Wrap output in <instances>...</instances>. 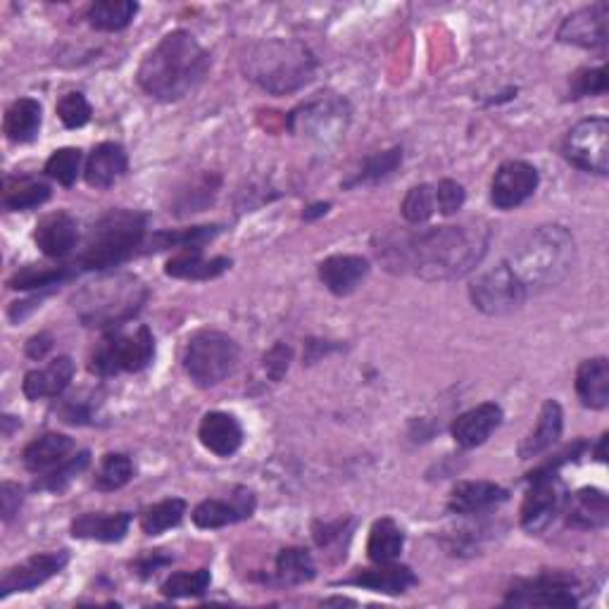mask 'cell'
Returning <instances> with one entry per match:
<instances>
[{
    "label": "cell",
    "mask_w": 609,
    "mask_h": 609,
    "mask_svg": "<svg viewBox=\"0 0 609 609\" xmlns=\"http://www.w3.org/2000/svg\"><path fill=\"white\" fill-rule=\"evenodd\" d=\"M79 172H81L79 148H61V151H55L46 162V174L63 186H72L74 182H77Z\"/></svg>",
    "instance_id": "cell-44"
},
{
    "label": "cell",
    "mask_w": 609,
    "mask_h": 609,
    "mask_svg": "<svg viewBox=\"0 0 609 609\" xmlns=\"http://www.w3.org/2000/svg\"><path fill=\"white\" fill-rule=\"evenodd\" d=\"M231 267V260L227 258H210L203 255L200 248H182L174 258L167 260L165 272L172 279H186V281H207L219 274H225Z\"/></svg>",
    "instance_id": "cell-27"
},
{
    "label": "cell",
    "mask_w": 609,
    "mask_h": 609,
    "mask_svg": "<svg viewBox=\"0 0 609 609\" xmlns=\"http://www.w3.org/2000/svg\"><path fill=\"white\" fill-rule=\"evenodd\" d=\"M41 102L34 98L14 100L6 112L3 131L12 143H29L39 137L41 131Z\"/></svg>",
    "instance_id": "cell-32"
},
{
    "label": "cell",
    "mask_w": 609,
    "mask_h": 609,
    "mask_svg": "<svg viewBox=\"0 0 609 609\" xmlns=\"http://www.w3.org/2000/svg\"><path fill=\"white\" fill-rule=\"evenodd\" d=\"M346 584L360 586V588L374 590V592H383V596H400V592H405L407 588L417 584V576L412 574V569L400 567V564L383 562L379 569H365L360 574H355L352 578H348Z\"/></svg>",
    "instance_id": "cell-29"
},
{
    "label": "cell",
    "mask_w": 609,
    "mask_h": 609,
    "mask_svg": "<svg viewBox=\"0 0 609 609\" xmlns=\"http://www.w3.org/2000/svg\"><path fill=\"white\" fill-rule=\"evenodd\" d=\"M53 348V338L48 334H39L34 338H29L26 344V355L32 360H43L46 358V352Z\"/></svg>",
    "instance_id": "cell-52"
},
{
    "label": "cell",
    "mask_w": 609,
    "mask_h": 609,
    "mask_svg": "<svg viewBox=\"0 0 609 609\" xmlns=\"http://www.w3.org/2000/svg\"><path fill=\"white\" fill-rule=\"evenodd\" d=\"M436 213V191L428 184L412 186L403 200V217L410 225H422Z\"/></svg>",
    "instance_id": "cell-43"
},
{
    "label": "cell",
    "mask_w": 609,
    "mask_h": 609,
    "mask_svg": "<svg viewBox=\"0 0 609 609\" xmlns=\"http://www.w3.org/2000/svg\"><path fill=\"white\" fill-rule=\"evenodd\" d=\"M217 227H193L184 231H162L157 233L151 250H165V248H200L205 241H210L217 236Z\"/></svg>",
    "instance_id": "cell-45"
},
{
    "label": "cell",
    "mask_w": 609,
    "mask_h": 609,
    "mask_svg": "<svg viewBox=\"0 0 609 609\" xmlns=\"http://www.w3.org/2000/svg\"><path fill=\"white\" fill-rule=\"evenodd\" d=\"M405 547V533L400 529L393 519H379V522L371 526L369 541H367V555L371 562L383 564L393 562L400 557Z\"/></svg>",
    "instance_id": "cell-33"
},
{
    "label": "cell",
    "mask_w": 609,
    "mask_h": 609,
    "mask_svg": "<svg viewBox=\"0 0 609 609\" xmlns=\"http://www.w3.org/2000/svg\"><path fill=\"white\" fill-rule=\"evenodd\" d=\"M502 424V407L498 403H481L467 410L453 422L450 434L459 448H479Z\"/></svg>",
    "instance_id": "cell-17"
},
{
    "label": "cell",
    "mask_w": 609,
    "mask_h": 609,
    "mask_svg": "<svg viewBox=\"0 0 609 609\" xmlns=\"http://www.w3.org/2000/svg\"><path fill=\"white\" fill-rule=\"evenodd\" d=\"M74 274L72 267H24L18 274H14L8 286L14 291H34V289H53L61 286Z\"/></svg>",
    "instance_id": "cell-38"
},
{
    "label": "cell",
    "mask_w": 609,
    "mask_h": 609,
    "mask_svg": "<svg viewBox=\"0 0 609 609\" xmlns=\"http://www.w3.org/2000/svg\"><path fill=\"white\" fill-rule=\"evenodd\" d=\"M74 450V441L65 434H43L26 445L22 453V463L29 471L41 474L63 465L67 455Z\"/></svg>",
    "instance_id": "cell-28"
},
{
    "label": "cell",
    "mask_w": 609,
    "mask_h": 609,
    "mask_svg": "<svg viewBox=\"0 0 609 609\" xmlns=\"http://www.w3.org/2000/svg\"><path fill=\"white\" fill-rule=\"evenodd\" d=\"M574 236L562 225H543L514 246L508 267L529 293L562 284L574 270Z\"/></svg>",
    "instance_id": "cell-3"
},
{
    "label": "cell",
    "mask_w": 609,
    "mask_h": 609,
    "mask_svg": "<svg viewBox=\"0 0 609 609\" xmlns=\"http://www.w3.org/2000/svg\"><path fill=\"white\" fill-rule=\"evenodd\" d=\"M74 379V362L67 355L51 360L48 367L32 369L24 377L22 391L29 400H43V398H57L67 391V385Z\"/></svg>",
    "instance_id": "cell-22"
},
{
    "label": "cell",
    "mask_w": 609,
    "mask_h": 609,
    "mask_svg": "<svg viewBox=\"0 0 609 609\" xmlns=\"http://www.w3.org/2000/svg\"><path fill=\"white\" fill-rule=\"evenodd\" d=\"M145 215L137 210H110L102 215L86 239L79 258L84 270H110L129 260L145 239Z\"/></svg>",
    "instance_id": "cell-6"
},
{
    "label": "cell",
    "mask_w": 609,
    "mask_h": 609,
    "mask_svg": "<svg viewBox=\"0 0 609 609\" xmlns=\"http://www.w3.org/2000/svg\"><path fill=\"white\" fill-rule=\"evenodd\" d=\"M184 514H186V502L182 498H167L143 512L141 529L145 536H160V533L180 526Z\"/></svg>",
    "instance_id": "cell-37"
},
{
    "label": "cell",
    "mask_w": 609,
    "mask_h": 609,
    "mask_svg": "<svg viewBox=\"0 0 609 609\" xmlns=\"http://www.w3.org/2000/svg\"><path fill=\"white\" fill-rule=\"evenodd\" d=\"M22 500H24V496H22V488L18 483L6 481L3 486H0V512H3L6 522H10V519L20 512Z\"/></svg>",
    "instance_id": "cell-50"
},
{
    "label": "cell",
    "mask_w": 609,
    "mask_h": 609,
    "mask_svg": "<svg viewBox=\"0 0 609 609\" xmlns=\"http://www.w3.org/2000/svg\"><path fill=\"white\" fill-rule=\"evenodd\" d=\"M198 438L213 455L231 457L241 448L243 428L239 420L227 412H207L200 422Z\"/></svg>",
    "instance_id": "cell-19"
},
{
    "label": "cell",
    "mask_w": 609,
    "mask_h": 609,
    "mask_svg": "<svg viewBox=\"0 0 609 609\" xmlns=\"http://www.w3.org/2000/svg\"><path fill=\"white\" fill-rule=\"evenodd\" d=\"M79 239L77 231V221H74L67 213H53L43 217L36 231H34V241L41 248L43 255L48 258H65L74 250Z\"/></svg>",
    "instance_id": "cell-21"
},
{
    "label": "cell",
    "mask_w": 609,
    "mask_h": 609,
    "mask_svg": "<svg viewBox=\"0 0 609 609\" xmlns=\"http://www.w3.org/2000/svg\"><path fill=\"white\" fill-rule=\"evenodd\" d=\"M350 115V102L344 96L322 91L289 115V129L307 141L329 145L346 137Z\"/></svg>",
    "instance_id": "cell-8"
},
{
    "label": "cell",
    "mask_w": 609,
    "mask_h": 609,
    "mask_svg": "<svg viewBox=\"0 0 609 609\" xmlns=\"http://www.w3.org/2000/svg\"><path fill=\"white\" fill-rule=\"evenodd\" d=\"M576 393L590 410H605L609 405V362L607 358H592L581 362L576 371Z\"/></svg>",
    "instance_id": "cell-30"
},
{
    "label": "cell",
    "mask_w": 609,
    "mask_h": 609,
    "mask_svg": "<svg viewBox=\"0 0 609 609\" xmlns=\"http://www.w3.org/2000/svg\"><path fill=\"white\" fill-rule=\"evenodd\" d=\"M529 481H531V490L522 504V526L529 533H543L555 522V516L564 508L567 493H564V486L557 474H547V477H529Z\"/></svg>",
    "instance_id": "cell-13"
},
{
    "label": "cell",
    "mask_w": 609,
    "mask_h": 609,
    "mask_svg": "<svg viewBox=\"0 0 609 609\" xmlns=\"http://www.w3.org/2000/svg\"><path fill=\"white\" fill-rule=\"evenodd\" d=\"M139 6L131 0H98L88 8V22L98 32H122L133 18H137Z\"/></svg>",
    "instance_id": "cell-34"
},
{
    "label": "cell",
    "mask_w": 609,
    "mask_h": 609,
    "mask_svg": "<svg viewBox=\"0 0 609 609\" xmlns=\"http://www.w3.org/2000/svg\"><path fill=\"white\" fill-rule=\"evenodd\" d=\"M133 479V465L131 459L122 453H110L102 457L100 469L96 471L94 486L102 493H112V490L124 488Z\"/></svg>",
    "instance_id": "cell-39"
},
{
    "label": "cell",
    "mask_w": 609,
    "mask_h": 609,
    "mask_svg": "<svg viewBox=\"0 0 609 609\" xmlns=\"http://www.w3.org/2000/svg\"><path fill=\"white\" fill-rule=\"evenodd\" d=\"M326 210H329V203H319V205H312L309 207V210L303 215V219H315V217H319V215H326Z\"/></svg>",
    "instance_id": "cell-53"
},
{
    "label": "cell",
    "mask_w": 609,
    "mask_h": 609,
    "mask_svg": "<svg viewBox=\"0 0 609 609\" xmlns=\"http://www.w3.org/2000/svg\"><path fill=\"white\" fill-rule=\"evenodd\" d=\"M255 512V496L246 488H239L231 496V500H205L196 510H193V524L198 529H221L243 519L252 516Z\"/></svg>",
    "instance_id": "cell-18"
},
{
    "label": "cell",
    "mask_w": 609,
    "mask_h": 609,
    "mask_svg": "<svg viewBox=\"0 0 609 609\" xmlns=\"http://www.w3.org/2000/svg\"><path fill=\"white\" fill-rule=\"evenodd\" d=\"M469 295L474 307L481 309L483 315L500 317V315H510V312H514L516 307H522L529 293L522 286V281L514 276L508 262H502L474 281Z\"/></svg>",
    "instance_id": "cell-11"
},
{
    "label": "cell",
    "mask_w": 609,
    "mask_h": 609,
    "mask_svg": "<svg viewBox=\"0 0 609 609\" xmlns=\"http://www.w3.org/2000/svg\"><path fill=\"white\" fill-rule=\"evenodd\" d=\"M131 526L129 512H88L72 522V536L81 541H98V543H120Z\"/></svg>",
    "instance_id": "cell-25"
},
{
    "label": "cell",
    "mask_w": 609,
    "mask_h": 609,
    "mask_svg": "<svg viewBox=\"0 0 609 609\" xmlns=\"http://www.w3.org/2000/svg\"><path fill=\"white\" fill-rule=\"evenodd\" d=\"M562 424H564V414L559 403H555V400H545V405L539 414L536 428H533L524 438V443L519 445V457L531 459L553 448L557 438L562 436Z\"/></svg>",
    "instance_id": "cell-31"
},
{
    "label": "cell",
    "mask_w": 609,
    "mask_h": 609,
    "mask_svg": "<svg viewBox=\"0 0 609 609\" xmlns=\"http://www.w3.org/2000/svg\"><path fill=\"white\" fill-rule=\"evenodd\" d=\"M91 102L86 100L84 94H67L61 100H57V117H61V122L67 129H79L84 124H88L91 120Z\"/></svg>",
    "instance_id": "cell-46"
},
{
    "label": "cell",
    "mask_w": 609,
    "mask_h": 609,
    "mask_svg": "<svg viewBox=\"0 0 609 609\" xmlns=\"http://www.w3.org/2000/svg\"><path fill=\"white\" fill-rule=\"evenodd\" d=\"M239 344L229 334L203 329L191 336L184 352V367L193 381L203 389H210V385H217L233 374L236 367H239Z\"/></svg>",
    "instance_id": "cell-7"
},
{
    "label": "cell",
    "mask_w": 609,
    "mask_h": 609,
    "mask_svg": "<svg viewBox=\"0 0 609 609\" xmlns=\"http://www.w3.org/2000/svg\"><path fill=\"white\" fill-rule=\"evenodd\" d=\"M291 358H293V352L286 344H276L270 352L264 355V371L270 374L272 381H281L286 377V371L291 367Z\"/></svg>",
    "instance_id": "cell-49"
},
{
    "label": "cell",
    "mask_w": 609,
    "mask_h": 609,
    "mask_svg": "<svg viewBox=\"0 0 609 609\" xmlns=\"http://www.w3.org/2000/svg\"><path fill=\"white\" fill-rule=\"evenodd\" d=\"M605 443H607V436H602L600 445H598V459H600V463H605Z\"/></svg>",
    "instance_id": "cell-54"
},
{
    "label": "cell",
    "mask_w": 609,
    "mask_h": 609,
    "mask_svg": "<svg viewBox=\"0 0 609 609\" xmlns=\"http://www.w3.org/2000/svg\"><path fill=\"white\" fill-rule=\"evenodd\" d=\"M607 20H609L607 3L581 8L572 12L569 18L562 22L557 39L562 43H569V46H578V48H602L607 43Z\"/></svg>",
    "instance_id": "cell-16"
},
{
    "label": "cell",
    "mask_w": 609,
    "mask_h": 609,
    "mask_svg": "<svg viewBox=\"0 0 609 609\" xmlns=\"http://www.w3.org/2000/svg\"><path fill=\"white\" fill-rule=\"evenodd\" d=\"M148 301V289L137 274H108L86 284L72 298L74 312L84 326L110 329L137 317Z\"/></svg>",
    "instance_id": "cell-5"
},
{
    "label": "cell",
    "mask_w": 609,
    "mask_h": 609,
    "mask_svg": "<svg viewBox=\"0 0 609 609\" xmlns=\"http://www.w3.org/2000/svg\"><path fill=\"white\" fill-rule=\"evenodd\" d=\"M210 569H196V572H176L172 574L165 584H162V596L165 598H198L210 588Z\"/></svg>",
    "instance_id": "cell-40"
},
{
    "label": "cell",
    "mask_w": 609,
    "mask_h": 609,
    "mask_svg": "<svg viewBox=\"0 0 609 609\" xmlns=\"http://www.w3.org/2000/svg\"><path fill=\"white\" fill-rule=\"evenodd\" d=\"M88 463H91V455L81 450L74 457L65 459L63 465H57L55 469L46 471V477H41V481H36V488L51 490V493H63V490H67V486L88 467Z\"/></svg>",
    "instance_id": "cell-42"
},
{
    "label": "cell",
    "mask_w": 609,
    "mask_h": 609,
    "mask_svg": "<svg viewBox=\"0 0 609 609\" xmlns=\"http://www.w3.org/2000/svg\"><path fill=\"white\" fill-rule=\"evenodd\" d=\"M51 198V188L34 180H8L3 191V205L12 213L34 210Z\"/></svg>",
    "instance_id": "cell-36"
},
{
    "label": "cell",
    "mask_w": 609,
    "mask_h": 609,
    "mask_svg": "<svg viewBox=\"0 0 609 609\" xmlns=\"http://www.w3.org/2000/svg\"><path fill=\"white\" fill-rule=\"evenodd\" d=\"M609 522V500L600 488H581L567 502V524L574 529H602Z\"/></svg>",
    "instance_id": "cell-26"
},
{
    "label": "cell",
    "mask_w": 609,
    "mask_h": 609,
    "mask_svg": "<svg viewBox=\"0 0 609 609\" xmlns=\"http://www.w3.org/2000/svg\"><path fill=\"white\" fill-rule=\"evenodd\" d=\"M315 559L305 547H286L276 557V576L281 584L298 586L315 578Z\"/></svg>",
    "instance_id": "cell-35"
},
{
    "label": "cell",
    "mask_w": 609,
    "mask_h": 609,
    "mask_svg": "<svg viewBox=\"0 0 609 609\" xmlns=\"http://www.w3.org/2000/svg\"><path fill=\"white\" fill-rule=\"evenodd\" d=\"M67 553H43L24 559L18 567H10L0 578V598H8L12 592H29L43 586L48 578L61 574L67 567Z\"/></svg>",
    "instance_id": "cell-15"
},
{
    "label": "cell",
    "mask_w": 609,
    "mask_h": 609,
    "mask_svg": "<svg viewBox=\"0 0 609 609\" xmlns=\"http://www.w3.org/2000/svg\"><path fill=\"white\" fill-rule=\"evenodd\" d=\"M562 153L574 167L607 174L609 170V122L605 117H590V120L578 122L564 137Z\"/></svg>",
    "instance_id": "cell-10"
},
{
    "label": "cell",
    "mask_w": 609,
    "mask_h": 609,
    "mask_svg": "<svg viewBox=\"0 0 609 609\" xmlns=\"http://www.w3.org/2000/svg\"><path fill=\"white\" fill-rule=\"evenodd\" d=\"M488 248V229L481 225L438 227L383 246L379 255L398 272H412L426 281L459 279L481 262Z\"/></svg>",
    "instance_id": "cell-1"
},
{
    "label": "cell",
    "mask_w": 609,
    "mask_h": 609,
    "mask_svg": "<svg viewBox=\"0 0 609 609\" xmlns=\"http://www.w3.org/2000/svg\"><path fill=\"white\" fill-rule=\"evenodd\" d=\"M155 358V338L148 326L133 331H115L100 340L91 355V371L98 377H117L122 371H141Z\"/></svg>",
    "instance_id": "cell-9"
},
{
    "label": "cell",
    "mask_w": 609,
    "mask_h": 609,
    "mask_svg": "<svg viewBox=\"0 0 609 609\" xmlns=\"http://www.w3.org/2000/svg\"><path fill=\"white\" fill-rule=\"evenodd\" d=\"M574 586L576 578L572 574L545 572L516 584L504 602L514 607H576L578 600L572 590Z\"/></svg>",
    "instance_id": "cell-12"
},
{
    "label": "cell",
    "mask_w": 609,
    "mask_h": 609,
    "mask_svg": "<svg viewBox=\"0 0 609 609\" xmlns=\"http://www.w3.org/2000/svg\"><path fill=\"white\" fill-rule=\"evenodd\" d=\"M400 165H403V148H391V151L371 155V157L365 160V165L360 167L358 176L346 184V188L358 186V184H367V182L385 180V176L393 174Z\"/></svg>",
    "instance_id": "cell-41"
},
{
    "label": "cell",
    "mask_w": 609,
    "mask_h": 609,
    "mask_svg": "<svg viewBox=\"0 0 609 609\" xmlns=\"http://www.w3.org/2000/svg\"><path fill=\"white\" fill-rule=\"evenodd\" d=\"M172 562L170 555H162L160 550L157 553H151V555H143L139 562H137V569H139V576H151L155 574L160 567H167V564Z\"/></svg>",
    "instance_id": "cell-51"
},
{
    "label": "cell",
    "mask_w": 609,
    "mask_h": 609,
    "mask_svg": "<svg viewBox=\"0 0 609 609\" xmlns=\"http://www.w3.org/2000/svg\"><path fill=\"white\" fill-rule=\"evenodd\" d=\"M129 167L127 151L120 143H100L88 155L84 176L91 188H110Z\"/></svg>",
    "instance_id": "cell-23"
},
{
    "label": "cell",
    "mask_w": 609,
    "mask_h": 609,
    "mask_svg": "<svg viewBox=\"0 0 609 609\" xmlns=\"http://www.w3.org/2000/svg\"><path fill=\"white\" fill-rule=\"evenodd\" d=\"M210 67V53L200 46L198 39L176 29L143 57L137 79L151 98L174 102L196 91Z\"/></svg>",
    "instance_id": "cell-2"
},
{
    "label": "cell",
    "mask_w": 609,
    "mask_h": 609,
    "mask_svg": "<svg viewBox=\"0 0 609 609\" xmlns=\"http://www.w3.org/2000/svg\"><path fill=\"white\" fill-rule=\"evenodd\" d=\"M246 79L272 96L301 91L315 77V55L295 39L258 41L243 55Z\"/></svg>",
    "instance_id": "cell-4"
},
{
    "label": "cell",
    "mask_w": 609,
    "mask_h": 609,
    "mask_svg": "<svg viewBox=\"0 0 609 609\" xmlns=\"http://www.w3.org/2000/svg\"><path fill=\"white\" fill-rule=\"evenodd\" d=\"M434 191H436V210L441 215H455L463 210L467 198L463 184H457L453 180H443Z\"/></svg>",
    "instance_id": "cell-48"
},
{
    "label": "cell",
    "mask_w": 609,
    "mask_h": 609,
    "mask_svg": "<svg viewBox=\"0 0 609 609\" xmlns=\"http://www.w3.org/2000/svg\"><path fill=\"white\" fill-rule=\"evenodd\" d=\"M541 184L539 170L524 160H510L498 167L490 184V200L498 210H514L526 203Z\"/></svg>",
    "instance_id": "cell-14"
},
{
    "label": "cell",
    "mask_w": 609,
    "mask_h": 609,
    "mask_svg": "<svg viewBox=\"0 0 609 609\" xmlns=\"http://www.w3.org/2000/svg\"><path fill=\"white\" fill-rule=\"evenodd\" d=\"M510 498L508 490L490 481H463L453 488L448 510L453 514H481L498 508Z\"/></svg>",
    "instance_id": "cell-20"
},
{
    "label": "cell",
    "mask_w": 609,
    "mask_h": 609,
    "mask_svg": "<svg viewBox=\"0 0 609 609\" xmlns=\"http://www.w3.org/2000/svg\"><path fill=\"white\" fill-rule=\"evenodd\" d=\"M369 274V262L360 255H331L319 264L322 284L334 295H350Z\"/></svg>",
    "instance_id": "cell-24"
},
{
    "label": "cell",
    "mask_w": 609,
    "mask_h": 609,
    "mask_svg": "<svg viewBox=\"0 0 609 609\" xmlns=\"http://www.w3.org/2000/svg\"><path fill=\"white\" fill-rule=\"evenodd\" d=\"M607 91V69L592 67L581 69L574 74L572 79V98H586V96H602Z\"/></svg>",
    "instance_id": "cell-47"
}]
</instances>
